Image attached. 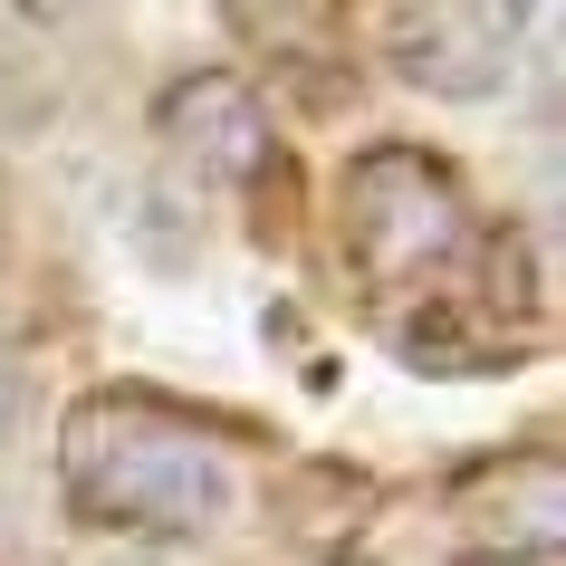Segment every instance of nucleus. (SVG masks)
Returning <instances> with one entry per match:
<instances>
[{
    "label": "nucleus",
    "mask_w": 566,
    "mask_h": 566,
    "mask_svg": "<svg viewBox=\"0 0 566 566\" xmlns=\"http://www.w3.org/2000/svg\"><path fill=\"white\" fill-rule=\"evenodd\" d=\"M59 500L77 528L106 537H202L231 518L240 480L182 413L145 394H87L59 422Z\"/></svg>",
    "instance_id": "1"
},
{
    "label": "nucleus",
    "mask_w": 566,
    "mask_h": 566,
    "mask_svg": "<svg viewBox=\"0 0 566 566\" xmlns=\"http://www.w3.org/2000/svg\"><path fill=\"white\" fill-rule=\"evenodd\" d=\"M336 240L365 289H413L471 250V202L422 145H365L336 182Z\"/></svg>",
    "instance_id": "2"
},
{
    "label": "nucleus",
    "mask_w": 566,
    "mask_h": 566,
    "mask_svg": "<svg viewBox=\"0 0 566 566\" xmlns=\"http://www.w3.org/2000/svg\"><path fill=\"white\" fill-rule=\"evenodd\" d=\"M385 59L413 96L480 106L518 67V20H509L500 0H394L385 10Z\"/></svg>",
    "instance_id": "3"
},
{
    "label": "nucleus",
    "mask_w": 566,
    "mask_h": 566,
    "mask_svg": "<svg viewBox=\"0 0 566 566\" xmlns=\"http://www.w3.org/2000/svg\"><path fill=\"white\" fill-rule=\"evenodd\" d=\"M154 135H164V154H174L192 182H260L269 164H279V125H269L260 87H240L231 67L174 77L164 106H154Z\"/></svg>",
    "instance_id": "4"
},
{
    "label": "nucleus",
    "mask_w": 566,
    "mask_h": 566,
    "mask_svg": "<svg viewBox=\"0 0 566 566\" xmlns=\"http://www.w3.org/2000/svg\"><path fill=\"white\" fill-rule=\"evenodd\" d=\"M221 20H231L250 49H269V59H327L336 49V10L327 0H221Z\"/></svg>",
    "instance_id": "5"
},
{
    "label": "nucleus",
    "mask_w": 566,
    "mask_h": 566,
    "mask_svg": "<svg viewBox=\"0 0 566 566\" xmlns=\"http://www.w3.org/2000/svg\"><path fill=\"white\" fill-rule=\"evenodd\" d=\"M20 20H67V10H87V0H10Z\"/></svg>",
    "instance_id": "6"
},
{
    "label": "nucleus",
    "mask_w": 566,
    "mask_h": 566,
    "mask_svg": "<svg viewBox=\"0 0 566 566\" xmlns=\"http://www.w3.org/2000/svg\"><path fill=\"white\" fill-rule=\"evenodd\" d=\"M451 566H537V557H509V547H471V557H451Z\"/></svg>",
    "instance_id": "7"
},
{
    "label": "nucleus",
    "mask_w": 566,
    "mask_h": 566,
    "mask_svg": "<svg viewBox=\"0 0 566 566\" xmlns=\"http://www.w3.org/2000/svg\"><path fill=\"white\" fill-rule=\"evenodd\" d=\"M336 566H375V557H336Z\"/></svg>",
    "instance_id": "8"
}]
</instances>
